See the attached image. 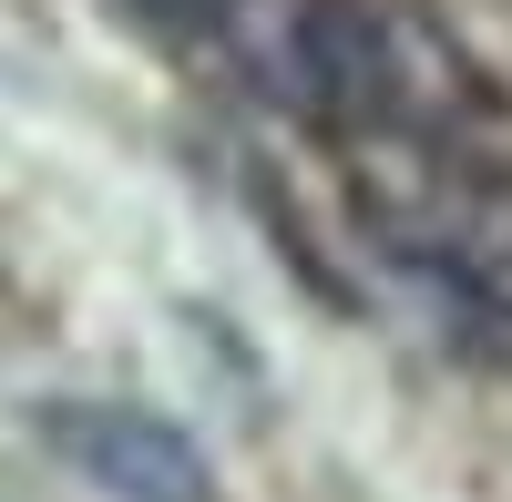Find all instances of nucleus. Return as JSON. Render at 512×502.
Segmentation results:
<instances>
[{"instance_id":"3","label":"nucleus","mask_w":512,"mask_h":502,"mask_svg":"<svg viewBox=\"0 0 512 502\" xmlns=\"http://www.w3.org/2000/svg\"><path fill=\"white\" fill-rule=\"evenodd\" d=\"M41 431H52V451H62L103 502H205V451H195L175 421H154V410L52 400V410H41Z\"/></svg>"},{"instance_id":"2","label":"nucleus","mask_w":512,"mask_h":502,"mask_svg":"<svg viewBox=\"0 0 512 502\" xmlns=\"http://www.w3.org/2000/svg\"><path fill=\"white\" fill-rule=\"evenodd\" d=\"M349 195L410 267H431L472 308L512 318V185L502 175H472V164H451V154L369 134L359 164H349Z\"/></svg>"},{"instance_id":"1","label":"nucleus","mask_w":512,"mask_h":502,"mask_svg":"<svg viewBox=\"0 0 512 502\" xmlns=\"http://www.w3.org/2000/svg\"><path fill=\"white\" fill-rule=\"evenodd\" d=\"M226 62L267 103L308 123H400L420 103V41L400 21H379L369 0H205Z\"/></svg>"}]
</instances>
